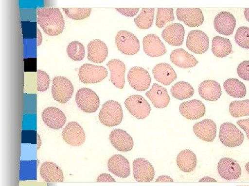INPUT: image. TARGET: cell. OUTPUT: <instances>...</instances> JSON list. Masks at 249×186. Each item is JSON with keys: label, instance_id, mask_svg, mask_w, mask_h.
Segmentation results:
<instances>
[{"label": "cell", "instance_id": "cell-1", "mask_svg": "<svg viewBox=\"0 0 249 186\" xmlns=\"http://www.w3.org/2000/svg\"><path fill=\"white\" fill-rule=\"evenodd\" d=\"M37 23L47 35H59L65 30V19L60 9L42 8L37 9Z\"/></svg>", "mask_w": 249, "mask_h": 186}, {"label": "cell", "instance_id": "cell-2", "mask_svg": "<svg viewBox=\"0 0 249 186\" xmlns=\"http://www.w3.org/2000/svg\"><path fill=\"white\" fill-rule=\"evenodd\" d=\"M124 120V110L121 104L114 100L105 103L100 111L99 120L101 123L107 127L119 125Z\"/></svg>", "mask_w": 249, "mask_h": 186}, {"label": "cell", "instance_id": "cell-3", "mask_svg": "<svg viewBox=\"0 0 249 186\" xmlns=\"http://www.w3.org/2000/svg\"><path fill=\"white\" fill-rule=\"evenodd\" d=\"M74 92L71 81L65 77H55L52 81V93L53 98L60 104H66Z\"/></svg>", "mask_w": 249, "mask_h": 186}, {"label": "cell", "instance_id": "cell-4", "mask_svg": "<svg viewBox=\"0 0 249 186\" xmlns=\"http://www.w3.org/2000/svg\"><path fill=\"white\" fill-rule=\"evenodd\" d=\"M219 137L222 144L228 148H235L240 146L245 140L244 134L235 125L230 122L222 124Z\"/></svg>", "mask_w": 249, "mask_h": 186}, {"label": "cell", "instance_id": "cell-5", "mask_svg": "<svg viewBox=\"0 0 249 186\" xmlns=\"http://www.w3.org/2000/svg\"><path fill=\"white\" fill-rule=\"evenodd\" d=\"M76 102L78 108L86 113H93L98 110L100 98L93 90L83 88L76 94Z\"/></svg>", "mask_w": 249, "mask_h": 186}, {"label": "cell", "instance_id": "cell-6", "mask_svg": "<svg viewBox=\"0 0 249 186\" xmlns=\"http://www.w3.org/2000/svg\"><path fill=\"white\" fill-rule=\"evenodd\" d=\"M108 76L104 66L85 63L78 71L80 81L85 84H97L103 81Z\"/></svg>", "mask_w": 249, "mask_h": 186}, {"label": "cell", "instance_id": "cell-7", "mask_svg": "<svg viewBox=\"0 0 249 186\" xmlns=\"http://www.w3.org/2000/svg\"><path fill=\"white\" fill-rule=\"evenodd\" d=\"M115 42L119 51L124 55H134L140 50L139 39L129 31H119L116 36Z\"/></svg>", "mask_w": 249, "mask_h": 186}, {"label": "cell", "instance_id": "cell-8", "mask_svg": "<svg viewBox=\"0 0 249 186\" xmlns=\"http://www.w3.org/2000/svg\"><path fill=\"white\" fill-rule=\"evenodd\" d=\"M124 106L129 113L139 120H144L150 115L151 107L150 104L139 94L129 96L124 101Z\"/></svg>", "mask_w": 249, "mask_h": 186}, {"label": "cell", "instance_id": "cell-9", "mask_svg": "<svg viewBox=\"0 0 249 186\" xmlns=\"http://www.w3.org/2000/svg\"><path fill=\"white\" fill-rule=\"evenodd\" d=\"M127 79L131 87L137 91H146L150 87L152 81L148 71L139 66L133 67L129 70Z\"/></svg>", "mask_w": 249, "mask_h": 186}, {"label": "cell", "instance_id": "cell-10", "mask_svg": "<svg viewBox=\"0 0 249 186\" xmlns=\"http://www.w3.org/2000/svg\"><path fill=\"white\" fill-rule=\"evenodd\" d=\"M62 137L67 144L73 147L82 146L86 140L84 130L79 124L75 122L67 124L62 130Z\"/></svg>", "mask_w": 249, "mask_h": 186}, {"label": "cell", "instance_id": "cell-11", "mask_svg": "<svg viewBox=\"0 0 249 186\" xmlns=\"http://www.w3.org/2000/svg\"><path fill=\"white\" fill-rule=\"evenodd\" d=\"M186 47L195 54H204L209 48V37L203 31H191L187 37Z\"/></svg>", "mask_w": 249, "mask_h": 186}, {"label": "cell", "instance_id": "cell-12", "mask_svg": "<svg viewBox=\"0 0 249 186\" xmlns=\"http://www.w3.org/2000/svg\"><path fill=\"white\" fill-rule=\"evenodd\" d=\"M134 179L138 182H151L155 179V170L147 160L138 158L133 161Z\"/></svg>", "mask_w": 249, "mask_h": 186}, {"label": "cell", "instance_id": "cell-13", "mask_svg": "<svg viewBox=\"0 0 249 186\" xmlns=\"http://www.w3.org/2000/svg\"><path fill=\"white\" fill-rule=\"evenodd\" d=\"M218 172L223 179L227 181L239 179L242 173L240 164L231 158H223L218 163Z\"/></svg>", "mask_w": 249, "mask_h": 186}, {"label": "cell", "instance_id": "cell-14", "mask_svg": "<svg viewBox=\"0 0 249 186\" xmlns=\"http://www.w3.org/2000/svg\"><path fill=\"white\" fill-rule=\"evenodd\" d=\"M109 141L117 151L124 153L132 151L134 147L133 139L127 132L121 129H115L111 132Z\"/></svg>", "mask_w": 249, "mask_h": 186}, {"label": "cell", "instance_id": "cell-15", "mask_svg": "<svg viewBox=\"0 0 249 186\" xmlns=\"http://www.w3.org/2000/svg\"><path fill=\"white\" fill-rule=\"evenodd\" d=\"M179 112L187 120H196L204 117L206 113V107L201 101L194 99L181 104Z\"/></svg>", "mask_w": 249, "mask_h": 186}, {"label": "cell", "instance_id": "cell-16", "mask_svg": "<svg viewBox=\"0 0 249 186\" xmlns=\"http://www.w3.org/2000/svg\"><path fill=\"white\" fill-rule=\"evenodd\" d=\"M177 17L178 20L189 27H198L204 22V16L199 9H177Z\"/></svg>", "mask_w": 249, "mask_h": 186}, {"label": "cell", "instance_id": "cell-17", "mask_svg": "<svg viewBox=\"0 0 249 186\" xmlns=\"http://www.w3.org/2000/svg\"><path fill=\"white\" fill-rule=\"evenodd\" d=\"M214 27L221 35H231L236 27L235 18L230 13L223 11L214 18Z\"/></svg>", "mask_w": 249, "mask_h": 186}, {"label": "cell", "instance_id": "cell-18", "mask_svg": "<svg viewBox=\"0 0 249 186\" xmlns=\"http://www.w3.org/2000/svg\"><path fill=\"white\" fill-rule=\"evenodd\" d=\"M44 123L50 128L59 130L65 125L67 117L63 112L55 107H49L45 109L42 113Z\"/></svg>", "mask_w": 249, "mask_h": 186}, {"label": "cell", "instance_id": "cell-19", "mask_svg": "<svg viewBox=\"0 0 249 186\" xmlns=\"http://www.w3.org/2000/svg\"><path fill=\"white\" fill-rule=\"evenodd\" d=\"M142 45L144 52L151 58H159L166 53L164 44L161 42L159 36L155 34L145 36L142 40Z\"/></svg>", "mask_w": 249, "mask_h": 186}, {"label": "cell", "instance_id": "cell-20", "mask_svg": "<svg viewBox=\"0 0 249 186\" xmlns=\"http://www.w3.org/2000/svg\"><path fill=\"white\" fill-rule=\"evenodd\" d=\"M184 36V27L178 23L170 24L162 32L163 40L173 46H180L182 45Z\"/></svg>", "mask_w": 249, "mask_h": 186}, {"label": "cell", "instance_id": "cell-21", "mask_svg": "<svg viewBox=\"0 0 249 186\" xmlns=\"http://www.w3.org/2000/svg\"><path fill=\"white\" fill-rule=\"evenodd\" d=\"M193 131L196 136L203 141L212 142L217 135V125L214 121L206 119L195 124Z\"/></svg>", "mask_w": 249, "mask_h": 186}, {"label": "cell", "instance_id": "cell-22", "mask_svg": "<svg viewBox=\"0 0 249 186\" xmlns=\"http://www.w3.org/2000/svg\"><path fill=\"white\" fill-rule=\"evenodd\" d=\"M107 167L109 172L120 178H127L130 174L129 161L121 155H113L108 160Z\"/></svg>", "mask_w": 249, "mask_h": 186}, {"label": "cell", "instance_id": "cell-23", "mask_svg": "<svg viewBox=\"0 0 249 186\" xmlns=\"http://www.w3.org/2000/svg\"><path fill=\"white\" fill-rule=\"evenodd\" d=\"M145 95L157 108H164L168 107L170 102V96L166 89L157 84L152 85V89L145 93Z\"/></svg>", "mask_w": 249, "mask_h": 186}, {"label": "cell", "instance_id": "cell-24", "mask_svg": "<svg viewBox=\"0 0 249 186\" xmlns=\"http://www.w3.org/2000/svg\"><path fill=\"white\" fill-rule=\"evenodd\" d=\"M107 66L110 71L111 83L118 89H124L125 79L126 66L124 62L120 60L114 59L108 62Z\"/></svg>", "mask_w": 249, "mask_h": 186}, {"label": "cell", "instance_id": "cell-25", "mask_svg": "<svg viewBox=\"0 0 249 186\" xmlns=\"http://www.w3.org/2000/svg\"><path fill=\"white\" fill-rule=\"evenodd\" d=\"M152 73L156 81L165 86H169L178 78V75L173 67L166 63L156 65L152 70Z\"/></svg>", "mask_w": 249, "mask_h": 186}, {"label": "cell", "instance_id": "cell-26", "mask_svg": "<svg viewBox=\"0 0 249 186\" xmlns=\"http://www.w3.org/2000/svg\"><path fill=\"white\" fill-rule=\"evenodd\" d=\"M199 94L205 100L215 102L222 96V91L217 81L205 80L199 85Z\"/></svg>", "mask_w": 249, "mask_h": 186}, {"label": "cell", "instance_id": "cell-27", "mask_svg": "<svg viewBox=\"0 0 249 186\" xmlns=\"http://www.w3.org/2000/svg\"><path fill=\"white\" fill-rule=\"evenodd\" d=\"M88 58L93 63H103L108 56V48L104 42L100 40L91 41L88 45Z\"/></svg>", "mask_w": 249, "mask_h": 186}, {"label": "cell", "instance_id": "cell-28", "mask_svg": "<svg viewBox=\"0 0 249 186\" xmlns=\"http://www.w3.org/2000/svg\"><path fill=\"white\" fill-rule=\"evenodd\" d=\"M170 61L175 66L181 68H193L198 64L196 58L183 48L173 50L170 54Z\"/></svg>", "mask_w": 249, "mask_h": 186}, {"label": "cell", "instance_id": "cell-29", "mask_svg": "<svg viewBox=\"0 0 249 186\" xmlns=\"http://www.w3.org/2000/svg\"><path fill=\"white\" fill-rule=\"evenodd\" d=\"M40 175L46 182H64L61 169L52 161H46L40 167Z\"/></svg>", "mask_w": 249, "mask_h": 186}, {"label": "cell", "instance_id": "cell-30", "mask_svg": "<svg viewBox=\"0 0 249 186\" xmlns=\"http://www.w3.org/2000/svg\"><path fill=\"white\" fill-rule=\"evenodd\" d=\"M196 155L190 150H183L180 152L177 157L178 167L184 172H193L196 169Z\"/></svg>", "mask_w": 249, "mask_h": 186}, {"label": "cell", "instance_id": "cell-31", "mask_svg": "<svg viewBox=\"0 0 249 186\" xmlns=\"http://www.w3.org/2000/svg\"><path fill=\"white\" fill-rule=\"evenodd\" d=\"M232 50V45L229 39L219 36L213 39L212 52L217 58H226L231 53Z\"/></svg>", "mask_w": 249, "mask_h": 186}, {"label": "cell", "instance_id": "cell-32", "mask_svg": "<svg viewBox=\"0 0 249 186\" xmlns=\"http://www.w3.org/2000/svg\"><path fill=\"white\" fill-rule=\"evenodd\" d=\"M224 88L229 95L235 98H243L247 94L245 85L240 80L232 78L224 81Z\"/></svg>", "mask_w": 249, "mask_h": 186}, {"label": "cell", "instance_id": "cell-33", "mask_svg": "<svg viewBox=\"0 0 249 186\" xmlns=\"http://www.w3.org/2000/svg\"><path fill=\"white\" fill-rule=\"evenodd\" d=\"M170 92L175 99L183 100L193 97L195 90L189 83L186 81H178L171 88Z\"/></svg>", "mask_w": 249, "mask_h": 186}, {"label": "cell", "instance_id": "cell-34", "mask_svg": "<svg viewBox=\"0 0 249 186\" xmlns=\"http://www.w3.org/2000/svg\"><path fill=\"white\" fill-rule=\"evenodd\" d=\"M155 11L154 8L142 9L140 15L134 19L137 27L140 29H149L152 27L155 19Z\"/></svg>", "mask_w": 249, "mask_h": 186}, {"label": "cell", "instance_id": "cell-35", "mask_svg": "<svg viewBox=\"0 0 249 186\" xmlns=\"http://www.w3.org/2000/svg\"><path fill=\"white\" fill-rule=\"evenodd\" d=\"M229 112L232 117L238 118L249 115V99L236 100L229 105Z\"/></svg>", "mask_w": 249, "mask_h": 186}, {"label": "cell", "instance_id": "cell-36", "mask_svg": "<svg viewBox=\"0 0 249 186\" xmlns=\"http://www.w3.org/2000/svg\"><path fill=\"white\" fill-rule=\"evenodd\" d=\"M67 53L73 61H82L85 58V46L79 42H72L67 46Z\"/></svg>", "mask_w": 249, "mask_h": 186}, {"label": "cell", "instance_id": "cell-37", "mask_svg": "<svg viewBox=\"0 0 249 186\" xmlns=\"http://www.w3.org/2000/svg\"><path fill=\"white\" fill-rule=\"evenodd\" d=\"M175 20L173 9H157L156 26L159 29L165 27V24Z\"/></svg>", "mask_w": 249, "mask_h": 186}, {"label": "cell", "instance_id": "cell-38", "mask_svg": "<svg viewBox=\"0 0 249 186\" xmlns=\"http://www.w3.org/2000/svg\"><path fill=\"white\" fill-rule=\"evenodd\" d=\"M62 10L67 17L74 20H83L86 19L89 17L91 13V9L88 8H63Z\"/></svg>", "mask_w": 249, "mask_h": 186}, {"label": "cell", "instance_id": "cell-39", "mask_svg": "<svg viewBox=\"0 0 249 186\" xmlns=\"http://www.w3.org/2000/svg\"><path fill=\"white\" fill-rule=\"evenodd\" d=\"M235 40L236 44L241 48L249 49V28H239L236 32Z\"/></svg>", "mask_w": 249, "mask_h": 186}, {"label": "cell", "instance_id": "cell-40", "mask_svg": "<svg viewBox=\"0 0 249 186\" xmlns=\"http://www.w3.org/2000/svg\"><path fill=\"white\" fill-rule=\"evenodd\" d=\"M37 91L40 92H45L49 89V85H50V77L45 71H37Z\"/></svg>", "mask_w": 249, "mask_h": 186}, {"label": "cell", "instance_id": "cell-41", "mask_svg": "<svg viewBox=\"0 0 249 186\" xmlns=\"http://www.w3.org/2000/svg\"><path fill=\"white\" fill-rule=\"evenodd\" d=\"M237 74L242 79L249 81V61H244L237 67Z\"/></svg>", "mask_w": 249, "mask_h": 186}, {"label": "cell", "instance_id": "cell-42", "mask_svg": "<svg viewBox=\"0 0 249 186\" xmlns=\"http://www.w3.org/2000/svg\"><path fill=\"white\" fill-rule=\"evenodd\" d=\"M118 12L124 15L126 17H134L137 14H138L139 9H116Z\"/></svg>", "mask_w": 249, "mask_h": 186}, {"label": "cell", "instance_id": "cell-43", "mask_svg": "<svg viewBox=\"0 0 249 186\" xmlns=\"http://www.w3.org/2000/svg\"><path fill=\"white\" fill-rule=\"evenodd\" d=\"M237 125L240 127L247 134V137L249 140V119L238 120L237 122Z\"/></svg>", "mask_w": 249, "mask_h": 186}, {"label": "cell", "instance_id": "cell-44", "mask_svg": "<svg viewBox=\"0 0 249 186\" xmlns=\"http://www.w3.org/2000/svg\"><path fill=\"white\" fill-rule=\"evenodd\" d=\"M97 182H116L115 179H114L111 175L109 174H101V175L98 176L97 178V180H96Z\"/></svg>", "mask_w": 249, "mask_h": 186}, {"label": "cell", "instance_id": "cell-45", "mask_svg": "<svg viewBox=\"0 0 249 186\" xmlns=\"http://www.w3.org/2000/svg\"><path fill=\"white\" fill-rule=\"evenodd\" d=\"M173 179L169 176L163 175L157 178L156 182H173Z\"/></svg>", "mask_w": 249, "mask_h": 186}, {"label": "cell", "instance_id": "cell-46", "mask_svg": "<svg viewBox=\"0 0 249 186\" xmlns=\"http://www.w3.org/2000/svg\"><path fill=\"white\" fill-rule=\"evenodd\" d=\"M37 45L40 46L41 44H42V33H41L40 31L37 29Z\"/></svg>", "mask_w": 249, "mask_h": 186}, {"label": "cell", "instance_id": "cell-47", "mask_svg": "<svg viewBox=\"0 0 249 186\" xmlns=\"http://www.w3.org/2000/svg\"><path fill=\"white\" fill-rule=\"evenodd\" d=\"M199 182H216V180L213 178L206 177L201 179Z\"/></svg>", "mask_w": 249, "mask_h": 186}, {"label": "cell", "instance_id": "cell-48", "mask_svg": "<svg viewBox=\"0 0 249 186\" xmlns=\"http://www.w3.org/2000/svg\"><path fill=\"white\" fill-rule=\"evenodd\" d=\"M245 16L246 19L249 22V9H245Z\"/></svg>", "mask_w": 249, "mask_h": 186}, {"label": "cell", "instance_id": "cell-49", "mask_svg": "<svg viewBox=\"0 0 249 186\" xmlns=\"http://www.w3.org/2000/svg\"><path fill=\"white\" fill-rule=\"evenodd\" d=\"M246 170H247V172H248L249 174V162L247 163L245 166Z\"/></svg>", "mask_w": 249, "mask_h": 186}, {"label": "cell", "instance_id": "cell-50", "mask_svg": "<svg viewBox=\"0 0 249 186\" xmlns=\"http://www.w3.org/2000/svg\"></svg>", "mask_w": 249, "mask_h": 186}]
</instances>
